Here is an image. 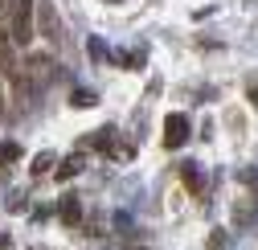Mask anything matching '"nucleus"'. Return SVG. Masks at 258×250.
<instances>
[{
  "label": "nucleus",
  "mask_w": 258,
  "mask_h": 250,
  "mask_svg": "<svg viewBox=\"0 0 258 250\" xmlns=\"http://www.w3.org/2000/svg\"><path fill=\"white\" fill-rule=\"evenodd\" d=\"M188 115H180V111H172L168 119H164V148L168 152H176V148H184L188 144Z\"/></svg>",
  "instance_id": "nucleus-2"
},
{
  "label": "nucleus",
  "mask_w": 258,
  "mask_h": 250,
  "mask_svg": "<svg viewBox=\"0 0 258 250\" xmlns=\"http://www.w3.org/2000/svg\"><path fill=\"white\" fill-rule=\"evenodd\" d=\"M94 103V95H90V90H78V99H74V107H90Z\"/></svg>",
  "instance_id": "nucleus-12"
},
{
  "label": "nucleus",
  "mask_w": 258,
  "mask_h": 250,
  "mask_svg": "<svg viewBox=\"0 0 258 250\" xmlns=\"http://www.w3.org/2000/svg\"><path fill=\"white\" fill-rule=\"evenodd\" d=\"M13 13H17V0H0V25H13Z\"/></svg>",
  "instance_id": "nucleus-10"
},
{
  "label": "nucleus",
  "mask_w": 258,
  "mask_h": 250,
  "mask_svg": "<svg viewBox=\"0 0 258 250\" xmlns=\"http://www.w3.org/2000/svg\"><path fill=\"white\" fill-rule=\"evenodd\" d=\"M13 160H21V144H13V140H0V172H5Z\"/></svg>",
  "instance_id": "nucleus-7"
},
{
  "label": "nucleus",
  "mask_w": 258,
  "mask_h": 250,
  "mask_svg": "<svg viewBox=\"0 0 258 250\" xmlns=\"http://www.w3.org/2000/svg\"><path fill=\"white\" fill-rule=\"evenodd\" d=\"M41 33L49 41H57V17H53V5L49 0H41Z\"/></svg>",
  "instance_id": "nucleus-5"
},
{
  "label": "nucleus",
  "mask_w": 258,
  "mask_h": 250,
  "mask_svg": "<svg viewBox=\"0 0 258 250\" xmlns=\"http://www.w3.org/2000/svg\"><path fill=\"white\" fill-rule=\"evenodd\" d=\"M53 172H57V180H66V176H78V172H82V156H66L61 164H53Z\"/></svg>",
  "instance_id": "nucleus-6"
},
{
  "label": "nucleus",
  "mask_w": 258,
  "mask_h": 250,
  "mask_svg": "<svg viewBox=\"0 0 258 250\" xmlns=\"http://www.w3.org/2000/svg\"><path fill=\"white\" fill-rule=\"evenodd\" d=\"M180 172H184V184H188V189H192V193H201V189H205V180H201V172H197V168H192V164H184Z\"/></svg>",
  "instance_id": "nucleus-8"
},
{
  "label": "nucleus",
  "mask_w": 258,
  "mask_h": 250,
  "mask_svg": "<svg viewBox=\"0 0 258 250\" xmlns=\"http://www.w3.org/2000/svg\"><path fill=\"white\" fill-rule=\"evenodd\" d=\"M107 5H115V0H107Z\"/></svg>",
  "instance_id": "nucleus-16"
},
{
  "label": "nucleus",
  "mask_w": 258,
  "mask_h": 250,
  "mask_svg": "<svg viewBox=\"0 0 258 250\" xmlns=\"http://www.w3.org/2000/svg\"><path fill=\"white\" fill-rule=\"evenodd\" d=\"M209 250H225V234H221V230L209 234Z\"/></svg>",
  "instance_id": "nucleus-11"
},
{
  "label": "nucleus",
  "mask_w": 258,
  "mask_h": 250,
  "mask_svg": "<svg viewBox=\"0 0 258 250\" xmlns=\"http://www.w3.org/2000/svg\"><path fill=\"white\" fill-rule=\"evenodd\" d=\"M29 250H45V246H29Z\"/></svg>",
  "instance_id": "nucleus-15"
},
{
  "label": "nucleus",
  "mask_w": 258,
  "mask_h": 250,
  "mask_svg": "<svg viewBox=\"0 0 258 250\" xmlns=\"http://www.w3.org/2000/svg\"><path fill=\"white\" fill-rule=\"evenodd\" d=\"M33 13H37V0H17V13H13V45H29L37 33V25H33Z\"/></svg>",
  "instance_id": "nucleus-1"
},
{
  "label": "nucleus",
  "mask_w": 258,
  "mask_h": 250,
  "mask_svg": "<svg viewBox=\"0 0 258 250\" xmlns=\"http://www.w3.org/2000/svg\"><path fill=\"white\" fill-rule=\"evenodd\" d=\"M17 57H13V33L9 29H0V70H13Z\"/></svg>",
  "instance_id": "nucleus-4"
},
{
  "label": "nucleus",
  "mask_w": 258,
  "mask_h": 250,
  "mask_svg": "<svg viewBox=\"0 0 258 250\" xmlns=\"http://www.w3.org/2000/svg\"><path fill=\"white\" fill-rule=\"evenodd\" d=\"M61 222H66V226H82V201L74 193L61 197Z\"/></svg>",
  "instance_id": "nucleus-3"
},
{
  "label": "nucleus",
  "mask_w": 258,
  "mask_h": 250,
  "mask_svg": "<svg viewBox=\"0 0 258 250\" xmlns=\"http://www.w3.org/2000/svg\"><path fill=\"white\" fill-rule=\"evenodd\" d=\"M53 160H57V156H53V152H41V156H37V160H33V176H45V172L53 168Z\"/></svg>",
  "instance_id": "nucleus-9"
},
{
  "label": "nucleus",
  "mask_w": 258,
  "mask_h": 250,
  "mask_svg": "<svg viewBox=\"0 0 258 250\" xmlns=\"http://www.w3.org/2000/svg\"><path fill=\"white\" fill-rule=\"evenodd\" d=\"M0 115H5V82H0Z\"/></svg>",
  "instance_id": "nucleus-14"
},
{
  "label": "nucleus",
  "mask_w": 258,
  "mask_h": 250,
  "mask_svg": "<svg viewBox=\"0 0 258 250\" xmlns=\"http://www.w3.org/2000/svg\"><path fill=\"white\" fill-rule=\"evenodd\" d=\"M250 103H254V107H258V82H254V86H250Z\"/></svg>",
  "instance_id": "nucleus-13"
}]
</instances>
